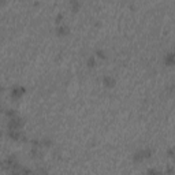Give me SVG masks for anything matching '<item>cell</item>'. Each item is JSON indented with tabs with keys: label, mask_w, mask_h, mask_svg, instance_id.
I'll list each match as a JSON object with an SVG mask.
<instances>
[{
	"label": "cell",
	"mask_w": 175,
	"mask_h": 175,
	"mask_svg": "<svg viewBox=\"0 0 175 175\" xmlns=\"http://www.w3.org/2000/svg\"><path fill=\"white\" fill-rule=\"evenodd\" d=\"M173 171H174V170H173V167L170 166L168 168H167V173H164V174H166V175H173Z\"/></svg>",
	"instance_id": "obj_17"
},
{
	"label": "cell",
	"mask_w": 175,
	"mask_h": 175,
	"mask_svg": "<svg viewBox=\"0 0 175 175\" xmlns=\"http://www.w3.org/2000/svg\"><path fill=\"white\" fill-rule=\"evenodd\" d=\"M40 146L49 148V146H52V140H51V138H42V140L40 141Z\"/></svg>",
	"instance_id": "obj_9"
},
{
	"label": "cell",
	"mask_w": 175,
	"mask_h": 175,
	"mask_svg": "<svg viewBox=\"0 0 175 175\" xmlns=\"http://www.w3.org/2000/svg\"><path fill=\"white\" fill-rule=\"evenodd\" d=\"M30 156H32V158H40V156H41L40 149L34 148V146H33V148H32V151H30Z\"/></svg>",
	"instance_id": "obj_11"
},
{
	"label": "cell",
	"mask_w": 175,
	"mask_h": 175,
	"mask_svg": "<svg viewBox=\"0 0 175 175\" xmlns=\"http://www.w3.org/2000/svg\"><path fill=\"white\" fill-rule=\"evenodd\" d=\"M23 93H25V88L21 86V85H15V86L11 88V97L14 100L21 99L23 96Z\"/></svg>",
	"instance_id": "obj_4"
},
{
	"label": "cell",
	"mask_w": 175,
	"mask_h": 175,
	"mask_svg": "<svg viewBox=\"0 0 175 175\" xmlns=\"http://www.w3.org/2000/svg\"><path fill=\"white\" fill-rule=\"evenodd\" d=\"M23 124H25V120L22 119V118H21V116H15V118L8 119L7 127H8V130H19Z\"/></svg>",
	"instance_id": "obj_2"
},
{
	"label": "cell",
	"mask_w": 175,
	"mask_h": 175,
	"mask_svg": "<svg viewBox=\"0 0 175 175\" xmlns=\"http://www.w3.org/2000/svg\"><path fill=\"white\" fill-rule=\"evenodd\" d=\"M103 84H104L105 88H114L116 85V81H115V78L111 75H104L103 77Z\"/></svg>",
	"instance_id": "obj_5"
},
{
	"label": "cell",
	"mask_w": 175,
	"mask_h": 175,
	"mask_svg": "<svg viewBox=\"0 0 175 175\" xmlns=\"http://www.w3.org/2000/svg\"><path fill=\"white\" fill-rule=\"evenodd\" d=\"M152 156V149L151 148H145V149H140V151H137L134 153L133 156V160L135 163H140L142 160H146L149 159Z\"/></svg>",
	"instance_id": "obj_1"
},
{
	"label": "cell",
	"mask_w": 175,
	"mask_h": 175,
	"mask_svg": "<svg viewBox=\"0 0 175 175\" xmlns=\"http://www.w3.org/2000/svg\"><path fill=\"white\" fill-rule=\"evenodd\" d=\"M69 32H70V27L67 26V25L62 23L56 27V33H58V36H66V34H69Z\"/></svg>",
	"instance_id": "obj_8"
},
{
	"label": "cell",
	"mask_w": 175,
	"mask_h": 175,
	"mask_svg": "<svg viewBox=\"0 0 175 175\" xmlns=\"http://www.w3.org/2000/svg\"><path fill=\"white\" fill-rule=\"evenodd\" d=\"M0 138H2V133H0Z\"/></svg>",
	"instance_id": "obj_20"
},
{
	"label": "cell",
	"mask_w": 175,
	"mask_h": 175,
	"mask_svg": "<svg viewBox=\"0 0 175 175\" xmlns=\"http://www.w3.org/2000/svg\"><path fill=\"white\" fill-rule=\"evenodd\" d=\"M70 6H71V10H73V11H77V10L80 8L81 3L77 2V0H71V2H70Z\"/></svg>",
	"instance_id": "obj_12"
},
{
	"label": "cell",
	"mask_w": 175,
	"mask_h": 175,
	"mask_svg": "<svg viewBox=\"0 0 175 175\" xmlns=\"http://www.w3.org/2000/svg\"><path fill=\"white\" fill-rule=\"evenodd\" d=\"M2 111H3V107H2V105H0V114H2Z\"/></svg>",
	"instance_id": "obj_19"
},
{
	"label": "cell",
	"mask_w": 175,
	"mask_h": 175,
	"mask_svg": "<svg viewBox=\"0 0 175 175\" xmlns=\"http://www.w3.org/2000/svg\"><path fill=\"white\" fill-rule=\"evenodd\" d=\"M6 116L8 118V119H11V118H15V116H18L17 115V112H15V109H6Z\"/></svg>",
	"instance_id": "obj_13"
},
{
	"label": "cell",
	"mask_w": 175,
	"mask_h": 175,
	"mask_svg": "<svg viewBox=\"0 0 175 175\" xmlns=\"http://www.w3.org/2000/svg\"><path fill=\"white\" fill-rule=\"evenodd\" d=\"M96 55H97V56H99L100 59H105V58H107L105 52L103 51V49H97V51H96Z\"/></svg>",
	"instance_id": "obj_15"
},
{
	"label": "cell",
	"mask_w": 175,
	"mask_h": 175,
	"mask_svg": "<svg viewBox=\"0 0 175 175\" xmlns=\"http://www.w3.org/2000/svg\"><path fill=\"white\" fill-rule=\"evenodd\" d=\"M168 156H170V158H173V156H174V149L173 148L168 149Z\"/></svg>",
	"instance_id": "obj_18"
},
{
	"label": "cell",
	"mask_w": 175,
	"mask_h": 175,
	"mask_svg": "<svg viewBox=\"0 0 175 175\" xmlns=\"http://www.w3.org/2000/svg\"><path fill=\"white\" fill-rule=\"evenodd\" d=\"M3 167H4L6 170H17V168H19V163H18L15 156H8V158L3 162Z\"/></svg>",
	"instance_id": "obj_3"
},
{
	"label": "cell",
	"mask_w": 175,
	"mask_h": 175,
	"mask_svg": "<svg viewBox=\"0 0 175 175\" xmlns=\"http://www.w3.org/2000/svg\"><path fill=\"white\" fill-rule=\"evenodd\" d=\"M174 62H175V55H174V52H168V53H166L164 55V64L166 66H174Z\"/></svg>",
	"instance_id": "obj_7"
},
{
	"label": "cell",
	"mask_w": 175,
	"mask_h": 175,
	"mask_svg": "<svg viewBox=\"0 0 175 175\" xmlns=\"http://www.w3.org/2000/svg\"><path fill=\"white\" fill-rule=\"evenodd\" d=\"M7 135H8V138H11V140H14V141L22 140V133H21L19 130H8Z\"/></svg>",
	"instance_id": "obj_6"
},
{
	"label": "cell",
	"mask_w": 175,
	"mask_h": 175,
	"mask_svg": "<svg viewBox=\"0 0 175 175\" xmlns=\"http://www.w3.org/2000/svg\"><path fill=\"white\" fill-rule=\"evenodd\" d=\"M62 19H63V14H58L56 15V18H55V22H62Z\"/></svg>",
	"instance_id": "obj_16"
},
{
	"label": "cell",
	"mask_w": 175,
	"mask_h": 175,
	"mask_svg": "<svg viewBox=\"0 0 175 175\" xmlns=\"http://www.w3.org/2000/svg\"><path fill=\"white\" fill-rule=\"evenodd\" d=\"M146 174H148V175H166L164 173H162V171H159V170H156V168H149Z\"/></svg>",
	"instance_id": "obj_14"
},
{
	"label": "cell",
	"mask_w": 175,
	"mask_h": 175,
	"mask_svg": "<svg viewBox=\"0 0 175 175\" xmlns=\"http://www.w3.org/2000/svg\"><path fill=\"white\" fill-rule=\"evenodd\" d=\"M86 66L90 67V69H93V67L96 66V58L95 56H89V58L86 59Z\"/></svg>",
	"instance_id": "obj_10"
}]
</instances>
